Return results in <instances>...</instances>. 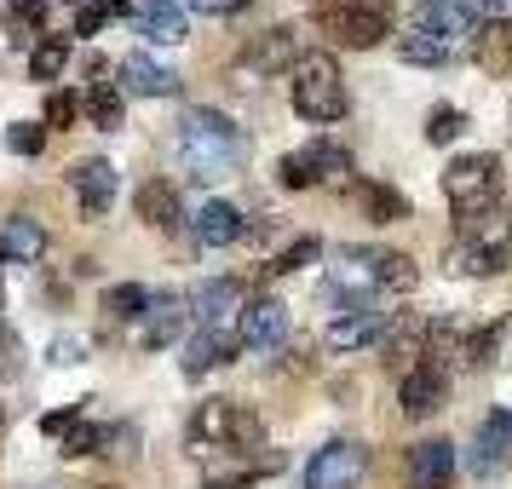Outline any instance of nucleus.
<instances>
[{
  "label": "nucleus",
  "mask_w": 512,
  "mask_h": 489,
  "mask_svg": "<svg viewBox=\"0 0 512 489\" xmlns=\"http://www.w3.org/2000/svg\"><path fill=\"white\" fill-rule=\"evenodd\" d=\"M110 18H133V0H81V12H75V35H98Z\"/></svg>",
  "instance_id": "33"
},
{
  "label": "nucleus",
  "mask_w": 512,
  "mask_h": 489,
  "mask_svg": "<svg viewBox=\"0 0 512 489\" xmlns=\"http://www.w3.org/2000/svg\"><path fill=\"white\" fill-rule=\"evenodd\" d=\"M231 311H242V282L231 277H213L190 294V317L202 328H231Z\"/></svg>",
  "instance_id": "20"
},
{
  "label": "nucleus",
  "mask_w": 512,
  "mask_h": 489,
  "mask_svg": "<svg viewBox=\"0 0 512 489\" xmlns=\"http://www.w3.org/2000/svg\"><path fill=\"white\" fill-rule=\"evenodd\" d=\"M363 472H369V449L351 438H334L305 461V489H357Z\"/></svg>",
  "instance_id": "8"
},
{
  "label": "nucleus",
  "mask_w": 512,
  "mask_h": 489,
  "mask_svg": "<svg viewBox=\"0 0 512 489\" xmlns=\"http://www.w3.org/2000/svg\"><path fill=\"white\" fill-rule=\"evenodd\" d=\"M472 6H484V12H495V18H512V0H472Z\"/></svg>",
  "instance_id": "42"
},
{
  "label": "nucleus",
  "mask_w": 512,
  "mask_h": 489,
  "mask_svg": "<svg viewBox=\"0 0 512 489\" xmlns=\"http://www.w3.org/2000/svg\"><path fill=\"white\" fill-rule=\"evenodd\" d=\"M397 58H403V64H426V70H443V64H455L461 52L443 47V41H432V35H415V29H409V35L397 41Z\"/></svg>",
  "instance_id": "29"
},
{
  "label": "nucleus",
  "mask_w": 512,
  "mask_h": 489,
  "mask_svg": "<svg viewBox=\"0 0 512 489\" xmlns=\"http://www.w3.org/2000/svg\"><path fill=\"white\" fill-rule=\"evenodd\" d=\"M139 449V432L127 426V420H116V426H98V449L93 455H110V461H127Z\"/></svg>",
  "instance_id": "35"
},
{
  "label": "nucleus",
  "mask_w": 512,
  "mask_h": 489,
  "mask_svg": "<svg viewBox=\"0 0 512 489\" xmlns=\"http://www.w3.org/2000/svg\"><path fill=\"white\" fill-rule=\"evenodd\" d=\"M420 265L392 248H340L328 265V294L346 311H369L374 294H415Z\"/></svg>",
  "instance_id": "1"
},
{
  "label": "nucleus",
  "mask_w": 512,
  "mask_h": 489,
  "mask_svg": "<svg viewBox=\"0 0 512 489\" xmlns=\"http://www.w3.org/2000/svg\"><path fill=\"white\" fill-rule=\"evenodd\" d=\"M133 29L150 35L156 47H179L185 41V6L179 0H139L133 6Z\"/></svg>",
  "instance_id": "22"
},
{
  "label": "nucleus",
  "mask_w": 512,
  "mask_h": 489,
  "mask_svg": "<svg viewBox=\"0 0 512 489\" xmlns=\"http://www.w3.org/2000/svg\"><path fill=\"white\" fill-rule=\"evenodd\" d=\"M472 58L484 75H512V18H495V24H478L472 35Z\"/></svg>",
  "instance_id": "26"
},
{
  "label": "nucleus",
  "mask_w": 512,
  "mask_h": 489,
  "mask_svg": "<svg viewBox=\"0 0 512 489\" xmlns=\"http://www.w3.org/2000/svg\"><path fill=\"white\" fill-rule=\"evenodd\" d=\"M75 116H81V98H75V93H64V87H58V93H47V121H41L47 133L75 127Z\"/></svg>",
  "instance_id": "37"
},
{
  "label": "nucleus",
  "mask_w": 512,
  "mask_h": 489,
  "mask_svg": "<svg viewBox=\"0 0 512 489\" xmlns=\"http://www.w3.org/2000/svg\"><path fill=\"white\" fill-rule=\"evenodd\" d=\"M81 110L93 116V127H104V133H110V127H121V110H127V98H121L116 81H93V87H87V98H81Z\"/></svg>",
  "instance_id": "27"
},
{
  "label": "nucleus",
  "mask_w": 512,
  "mask_h": 489,
  "mask_svg": "<svg viewBox=\"0 0 512 489\" xmlns=\"http://www.w3.org/2000/svg\"><path fill=\"white\" fill-rule=\"evenodd\" d=\"M351 173V156L340 150V144L328 139H311L305 150H288L277 162V179L288 190H311V185H334V179H346Z\"/></svg>",
  "instance_id": "7"
},
{
  "label": "nucleus",
  "mask_w": 512,
  "mask_h": 489,
  "mask_svg": "<svg viewBox=\"0 0 512 489\" xmlns=\"http://www.w3.org/2000/svg\"><path fill=\"white\" fill-rule=\"evenodd\" d=\"M179 328H185V300L179 294H150V305H144L139 317V346H173L179 340Z\"/></svg>",
  "instance_id": "21"
},
{
  "label": "nucleus",
  "mask_w": 512,
  "mask_h": 489,
  "mask_svg": "<svg viewBox=\"0 0 512 489\" xmlns=\"http://www.w3.org/2000/svg\"><path fill=\"white\" fill-rule=\"evenodd\" d=\"M0 259H12V265H35V259H47V231H41V219L12 213V219L0 225Z\"/></svg>",
  "instance_id": "23"
},
{
  "label": "nucleus",
  "mask_w": 512,
  "mask_h": 489,
  "mask_svg": "<svg viewBox=\"0 0 512 489\" xmlns=\"http://www.w3.org/2000/svg\"><path fill=\"white\" fill-rule=\"evenodd\" d=\"M81 351H87V340H75V334H70V340H58L47 357H52V363H81Z\"/></svg>",
  "instance_id": "41"
},
{
  "label": "nucleus",
  "mask_w": 512,
  "mask_h": 489,
  "mask_svg": "<svg viewBox=\"0 0 512 489\" xmlns=\"http://www.w3.org/2000/svg\"><path fill=\"white\" fill-rule=\"evenodd\" d=\"M70 190H75V202H81V213L98 219V213H110V202H116V167L104 162V156L75 162L70 167Z\"/></svg>",
  "instance_id": "14"
},
{
  "label": "nucleus",
  "mask_w": 512,
  "mask_h": 489,
  "mask_svg": "<svg viewBox=\"0 0 512 489\" xmlns=\"http://www.w3.org/2000/svg\"><path fill=\"white\" fill-rule=\"evenodd\" d=\"M461 133H466V116L455 110V104H438V110L426 116V139L432 144H455Z\"/></svg>",
  "instance_id": "36"
},
{
  "label": "nucleus",
  "mask_w": 512,
  "mask_h": 489,
  "mask_svg": "<svg viewBox=\"0 0 512 489\" xmlns=\"http://www.w3.org/2000/svg\"><path fill=\"white\" fill-rule=\"evenodd\" d=\"M236 346H242V340H236L231 328H196V334L185 340V357H179V369L196 380V374H208V369H219V363H231Z\"/></svg>",
  "instance_id": "19"
},
{
  "label": "nucleus",
  "mask_w": 512,
  "mask_h": 489,
  "mask_svg": "<svg viewBox=\"0 0 512 489\" xmlns=\"http://www.w3.org/2000/svg\"><path fill=\"white\" fill-rule=\"evenodd\" d=\"M144 305H150V288H139V282H116V288H104V311L121 317V323H139Z\"/></svg>",
  "instance_id": "32"
},
{
  "label": "nucleus",
  "mask_w": 512,
  "mask_h": 489,
  "mask_svg": "<svg viewBox=\"0 0 512 489\" xmlns=\"http://www.w3.org/2000/svg\"><path fill=\"white\" fill-rule=\"evenodd\" d=\"M121 81H127V93H139V98H173L179 93V70H167L162 58H150V52H127V58H121Z\"/></svg>",
  "instance_id": "18"
},
{
  "label": "nucleus",
  "mask_w": 512,
  "mask_h": 489,
  "mask_svg": "<svg viewBox=\"0 0 512 489\" xmlns=\"http://www.w3.org/2000/svg\"><path fill=\"white\" fill-rule=\"evenodd\" d=\"M179 156H185L190 179H225V173L242 167L248 139L219 110H185V121H179Z\"/></svg>",
  "instance_id": "2"
},
{
  "label": "nucleus",
  "mask_w": 512,
  "mask_h": 489,
  "mask_svg": "<svg viewBox=\"0 0 512 489\" xmlns=\"http://www.w3.org/2000/svg\"><path fill=\"white\" fill-rule=\"evenodd\" d=\"M357 208L369 213L374 225H397V219H409V202H403L392 185H357Z\"/></svg>",
  "instance_id": "28"
},
{
  "label": "nucleus",
  "mask_w": 512,
  "mask_h": 489,
  "mask_svg": "<svg viewBox=\"0 0 512 489\" xmlns=\"http://www.w3.org/2000/svg\"><path fill=\"white\" fill-rule=\"evenodd\" d=\"M236 340L254 346V351H277L282 340H288V305L271 300V294L248 300L242 311H236Z\"/></svg>",
  "instance_id": "10"
},
{
  "label": "nucleus",
  "mask_w": 512,
  "mask_h": 489,
  "mask_svg": "<svg viewBox=\"0 0 512 489\" xmlns=\"http://www.w3.org/2000/svg\"><path fill=\"white\" fill-rule=\"evenodd\" d=\"M0 432H6V409H0Z\"/></svg>",
  "instance_id": "43"
},
{
  "label": "nucleus",
  "mask_w": 512,
  "mask_h": 489,
  "mask_svg": "<svg viewBox=\"0 0 512 489\" xmlns=\"http://www.w3.org/2000/svg\"><path fill=\"white\" fill-rule=\"evenodd\" d=\"M6 144H12L18 156H41V150H47V127H41V121H12V127H6Z\"/></svg>",
  "instance_id": "38"
},
{
  "label": "nucleus",
  "mask_w": 512,
  "mask_h": 489,
  "mask_svg": "<svg viewBox=\"0 0 512 489\" xmlns=\"http://www.w3.org/2000/svg\"><path fill=\"white\" fill-rule=\"evenodd\" d=\"M190 12H202V18H236V12H248V0H185Z\"/></svg>",
  "instance_id": "40"
},
{
  "label": "nucleus",
  "mask_w": 512,
  "mask_h": 489,
  "mask_svg": "<svg viewBox=\"0 0 512 489\" xmlns=\"http://www.w3.org/2000/svg\"><path fill=\"white\" fill-rule=\"evenodd\" d=\"M311 259H323V242H317V236H300V242H294V248H282L265 271H271V277H288V271H305Z\"/></svg>",
  "instance_id": "34"
},
{
  "label": "nucleus",
  "mask_w": 512,
  "mask_h": 489,
  "mask_svg": "<svg viewBox=\"0 0 512 489\" xmlns=\"http://www.w3.org/2000/svg\"><path fill=\"white\" fill-rule=\"evenodd\" d=\"M0 311H6V294H0Z\"/></svg>",
  "instance_id": "44"
},
{
  "label": "nucleus",
  "mask_w": 512,
  "mask_h": 489,
  "mask_svg": "<svg viewBox=\"0 0 512 489\" xmlns=\"http://www.w3.org/2000/svg\"><path fill=\"white\" fill-rule=\"evenodd\" d=\"M311 18H317V29H323L328 41L369 52L392 35L397 6L392 0H311Z\"/></svg>",
  "instance_id": "5"
},
{
  "label": "nucleus",
  "mask_w": 512,
  "mask_h": 489,
  "mask_svg": "<svg viewBox=\"0 0 512 489\" xmlns=\"http://www.w3.org/2000/svg\"><path fill=\"white\" fill-rule=\"evenodd\" d=\"M294 64H300V35L288 24L265 29L254 47L242 52V70H254V75H277V70H294Z\"/></svg>",
  "instance_id": "17"
},
{
  "label": "nucleus",
  "mask_w": 512,
  "mask_h": 489,
  "mask_svg": "<svg viewBox=\"0 0 512 489\" xmlns=\"http://www.w3.org/2000/svg\"><path fill=\"white\" fill-rule=\"evenodd\" d=\"M133 213H139L144 225H156V231H173L185 208H179V190L167 185V179H144L139 196H133Z\"/></svg>",
  "instance_id": "24"
},
{
  "label": "nucleus",
  "mask_w": 512,
  "mask_h": 489,
  "mask_svg": "<svg viewBox=\"0 0 512 489\" xmlns=\"http://www.w3.org/2000/svg\"><path fill=\"white\" fill-rule=\"evenodd\" d=\"M507 461H512V409H489L478 420V438H472V472L495 478V472H507Z\"/></svg>",
  "instance_id": "12"
},
{
  "label": "nucleus",
  "mask_w": 512,
  "mask_h": 489,
  "mask_svg": "<svg viewBox=\"0 0 512 489\" xmlns=\"http://www.w3.org/2000/svg\"><path fill=\"white\" fill-rule=\"evenodd\" d=\"M501 156L495 150H472V156H455V162L443 167V196H449V208L461 225H478L495 202H501Z\"/></svg>",
  "instance_id": "4"
},
{
  "label": "nucleus",
  "mask_w": 512,
  "mask_h": 489,
  "mask_svg": "<svg viewBox=\"0 0 512 489\" xmlns=\"http://www.w3.org/2000/svg\"><path fill=\"white\" fill-rule=\"evenodd\" d=\"M64 64H70V41L64 35H47V41H35V52H29V81H58L64 75Z\"/></svg>",
  "instance_id": "30"
},
{
  "label": "nucleus",
  "mask_w": 512,
  "mask_h": 489,
  "mask_svg": "<svg viewBox=\"0 0 512 489\" xmlns=\"http://www.w3.org/2000/svg\"><path fill=\"white\" fill-rule=\"evenodd\" d=\"M415 35H432V41L461 52L466 35H478V6H472V0H420L415 6Z\"/></svg>",
  "instance_id": "9"
},
{
  "label": "nucleus",
  "mask_w": 512,
  "mask_h": 489,
  "mask_svg": "<svg viewBox=\"0 0 512 489\" xmlns=\"http://www.w3.org/2000/svg\"><path fill=\"white\" fill-rule=\"evenodd\" d=\"M265 443V426L248 403L236 397H208L196 403V415L185 420V449L190 455H248Z\"/></svg>",
  "instance_id": "3"
},
{
  "label": "nucleus",
  "mask_w": 512,
  "mask_h": 489,
  "mask_svg": "<svg viewBox=\"0 0 512 489\" xmlns=\"http://www.w3.org/2000/svg\"><path fill=\"white\" fill-rule=\"evenodd\" d=\"M386 328H392V317H386V311H340V317H334V323H328V346L334 351H369V346H380V340H386Z\"/></svg>",
  "instance_id": "13"
},
{
  "label": "nucleus",
  "mask_w": 512,
  "mask_h": 489,
  "mask_svg": "<svg viewBox=\"0 0 512 489\" xmlns=\"http://www.w3.org/2000/svg\"><path fill=\"white\" fill-rule=\"evenodd\" d=\"M443 397H449V374H443L438 357H420L415 369L403 374V386H397V403H403V415H415V420L438 415Z\"/></svg>",
  "instance_id": "11"
},
{
  "label": "nucleus",
  "mask_w": 512,
  "mask_h": 489,
  "mask_svg": "<svg viewBox=\"0 0 512 489\" xmlns=\"http://www.w3.org/2000/svg\"><path fill=\"white\" fill-rule=\"evenodd\" d=\"M41 438H58V449L64 455H93L98 449V426L87 420V409L81 403H70V409H52V415H41Z\"/></svg>",
  "instance_id": "15"
},
{
  "label": "nucleus",
  "mask_w": 512,
  "mask_h": 489,
  "mask_svg": "<svg viewBox=\"0 0 512 489\" xmlns=\"http://www.w3.org/2000/svg\"><path fill=\"white\" fill-rule=\"evenodd\" d=\"M449 271H455V277H495V271H501V259L489 254L484 242H472V236H466V242L449 248Z\"/></svg>",
  "instance_id": "31"
},
{
  "label": "nucleus",
  "mask_w": 512,
  "mask_h": 489,
  "mask_svg": "<svg viewBox=\"0 0 512 489\" xmlns=\"http://www.w3.org/2000/svg\"><path fill=\"white\" fill-rule=\"evenodd\" d=\"M409 484L415 489H449L455 484V443L449 438H426L409 449Z\"/></svg>",
  "instance_id": "16"
},
{
  "label": "nucleus",
  "mask_w": 512,
  "mask_h": 489,
  "mask_svg": "<svg viewBox=\"0 0 512 489\" xmlns=\"http://www.w3.org/2000/svg\"><path fill=\"white\" fill-rule=\"evenodd\" d=\"M288 98H294V110L305 121H340L351 110V93H346V75L340 64L328 58V52H305L300 64H294V81H288Z\"/></svg>",
  "instance_id": "6"
},
{
  "label": "nucleus",
  "mask_w": 512,
  "mask_h": 489,
  "mask_svg": "<svg viewBox=\"0 0 512 489\" xmlns=\"http://www.w3.org/2000/svg\"><path fill=\"white\" fill-rule=\"evenodd\" d=\"M6 12H12V24L24 29V35H35V29L47 24V0H12Z\"/></svg>",
  "instance_id": "39"
},
{
  "label": "nucleus",
  "mask_w": 512,
  "mask_h": 489,
  "mask_svg": "<svg viewBox=\"0 0 512 489\" xmlns=\"http://www.w3.org/2000/svg\"><path fill=\"white\" fill-rule=\"evenodd\" d=\"M242 231H248V219H242L236 202H208L196 213V242L202 248H231V242H242Z\"/></svg>",
  "instance_id": "25"
}]
</instances>
